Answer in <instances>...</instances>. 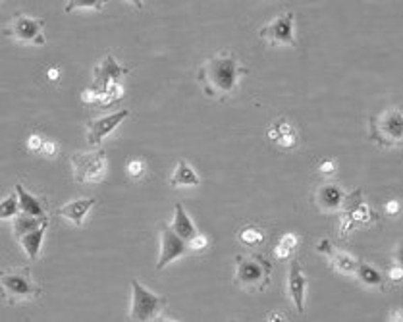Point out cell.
Returning <instances> with one entry per match:
<instances>
[{"label": "cell", "instance_id": "obj_27", "mask_svg": "<svg viewBox=\"0 0 403 322\" xmlns=\"http://www.w3.org/2000/svg\"><path fill=\"white\" fill-rule=\"evenodd\" d=\"M188 251H193V253H205L210 245V240H208L205 234H195L191 240H188Z\"/></svg>", "mask_w": 403, "mask_h": 322}, {"label": "cell", "instance_id": "obj_33", "mask_svg": "<svg viewBox=\"0 0 403 322\" xmlns=\"http://www.w3.org/2000/svg\"><path fill=\"white\" fill-rule=\"evenodd\" d=\"M39 153L45 156V159H54V156H56V153H58V145H56L54 141H45V143H43V147H41Z\"/></svg>", "mask_w": 403, "mask_h": 322}, {"label": "cell", "instance_id": "obj_16", "mask_svg": "<svg viewBox=\"0 0 403 322\" xmlns=\"http://www.w3.org/2000/svg\"><path fill=\"white\" fill-rule=\"evenodd\" d=\"M48 224H50V220L43 222L39 228L26 232V234H21L20 237H16V242L20 243L27 259H31V261H37V259H39L41 247H43V240H45V232L48 230Z\"/></svg>", "mask_w": 403, "mask_h": 322}, {"label": "cell", "instance_id": "obj_28", "mask_svg": "<svg viewBox=\"0 0 403 322\" xmlns=\"http://www.w3.org/2000/svg\"><path fill=\"white\" fill-rule=\"evenodd\" d=\"M126 172H128V176L131 178V180H141L143 176H145V172H147V164L143 161H139V159H134V161L128 162V166H126Z\"/></svg>", "mask_w": 403, "mask_h": 322}, {"label": "cell", "instance_id": "obj_36", "mask_svg": "<svg viewBox=\"0 0 403 322\" xmlns=\"http://www.w3.org/2000/svg\"><path fill=\"white\" fill-rule=\"evenodd\" d=\"M332 249H334V245H332L330 240H321L318 245H316V251H318V253H323L324 257H328V253L332 251Z\"/></svg>", "mask_w": 403, "mask_h": 322}, {"label": "cell", "instance_id": "obj_17", "mask_svg": "<svg viewBox=\"0 0 403 322\" xmlns=\"http://www.w3.org/2000/svg\"><path fill=\"white\" fill-rule=\"evenodd\" d=\"M170 228H172V232H174L176 235H180L183 242H188V240H191V237L197 234L195 222L191 220V216L188 215V210L183 208L182 203H176L174 218H172Z\"/></svg>", "mask_w": 403, "mask_h": 322}, {"label": "cell", "instance_id": "obj_42", "mask_svg": "<svg viewBox=\"0 0 403 322\" xmlns=\"http://www.w3.org/2000/svg\"><path fill=\"white\" fill-rule=\"evenodd\" d=\"M232 322H235V321H232Z\"/></svg>", "mask_w": 403, "mask_h": 322}, {"label": "cell", "instance_id": "obj_6", "mask_svg": "<svg viewBox=\"0 0 403 322\" xmlns=\"http://www.w3.org/2000/svg\"><path fill=\"white\" fill-rule=\"evenodd\" d=\"M72 172L77 183H97L107 174V153L102 149L75 151L72 159Z\"/></svg>", "mask_w": 403, "mask_h": 322}, {"label": "cell", "instance_id": "obj_23", "mask_svg": "<svg viewBox=\"0 0 403 322\" xmlns=\"http://www.w3.org/2000/svg\"><path fill=\"white\" fill-rule=\"evenodd\" d=\"M240 242L243 245H249V247H257L264 242V232L261 228H255V226H245V228L240 232Z\"/></svg>", "mask_w": 403, "mask_h": 322}, {"label": "cell", "instance_id": "obj_29", "mask_svg": "<svg viewBox=\"0 0 403 322\" xmlns=\"http://www.w3.org/2000/svg\"><path fill=\"white\" fill-rule=\"evenodd\" d=\"M104 8V2H68L66 4V12L72 14L74 10H102Z\"/></svg>", "mask_w": 403, "mask_h": 322}, {"label": "cell", "instance_id": "obj_15", "mask_svg": "<svg viewBox=\"0 0 403 322\" xmlns=\"http://www.w3.org/2000/svg\"><path fill=\"white\" fill-rule=\"evenodd\" d=\"M16 197H18V210L20 215L33 216V218H48L47 208L43 205L39 197H35L21 183H16Z\"/></svg>", "mask_w": 403, "mask_h": 322}, {"label": "cell", "instance_id": "obj_39", "mask_svg": "<svg viewBox=\"0 0 403 322\" xmlns=\"http://www.w3.org/2000/svg\"><path fill=\"white\" fill-rule=\"evenodd\" d=\"M267 321H269V322H286V316H284L282 313L274 311V313H270V315L267 316Z\"/></svg>", "mask_w": 403, "mask_h": 322}, {"label": "cell", "instance_id": "obj_12", "mask_svg": "<svg viewBox=\"0 0 403 322\" xmlns=\"http://www.w3.org/2000/svg\"><path fill=\"white\" fill-rule=\"evenodd\" d=\"M129 74V68H124L118 64V60L114 58V54H107L99 66L95 68V81H93V89L97 91H102V89L110 85V83H116L120 81L124 75Z\"/></svg>", "mask_w": 403, "mask_h": 322}, {"label": "cell", "instance_id": "obj_24", "mask_svg": "<svg viewBox=\"0 0 403 322\" xmlns=\"http://www.w3.org/2000/svg\"><path fill=\"white\" fill-rule=\"evenodd\" d=\"M18 215H20V210H18V197H16V193H10L0 201V220H10V218L14 220Z\"/></svg>", "mask_w": 403, "mask_h": 322}, {"label": "cell", "instance_id": "obj_4", "mask_svg": "<svg viewBox=\"0 0 403 322\" xmlns=\"http://www.w3.org/2000/svg\"><path fill=\"white\" fill-rule=\"evenodd\" d=\"M168 305L166 297L153 294L139 280H131V303L128 322H155Z\"/></svg>", "mask_w": 403, "mask_h": 322}, {"label": "cell", "instance_id": "obj_38", "mask_svg": "<svg viewBox=\"0 0 403 322\" xmlns=\"http://www.w3.org/2000/svg\"><path fill=\"white\" fill-rule=\"evenodd\" d=\"M388 322H403V311L399 307L390 311V315H388Z\"/></svg>", "mask_w": 403, "mask_h": 322}, {"label": "cell", "instance_id": "obj_32", "mask_svg": "<svg viewBox=\"0 0 403 322\" xmlns=\"http://www.w3.org/2000/svg\"><path fill=\"white\" fill-rule=\"evenodd\" d=\"M43 143H45V139L37 134L29 135V137H27V149H29L31 153H39L41 147H43Z\"/></svg>", "mask_w": 403, "mask_h": 322}, {"label": "cell", "instance_id": "obj_13", "mask_svg": "<svg viewBox=\"0 0 403 322\" xmlns=\"http://www.w3.org/2000/svg\"><path fill=\"white\" fill-rule=\"evenodd\" d=\"M345 199H348V193L340 186H336V183H323V186H318L315 193L316 207H318V210H323V213H338V210H342L343 205H345Z\"/></svg>", "mask_w": 403, "mask_h": 322}, {"label": "cell", "instance_id": "obj_3", "mask_svg": "<svg viewBox=\"0 0 403 322\" xmlns=\"http://www.w3.org/2000/svg\"><path fill=\"white\" fill-rule=\"evenodd\" d=\"M0 296L8 303L33 301L41 296V288L27 267H14L0 270Z\"/></svg>", "mask_w": 403, "mask_h": 322}, {"label": "cell", "instance_id": "obj_19", "mask_svg": "<svg viewBox=\"0 0 403 322\" xmlns=\"http://www.w3.org/2000/svg\"><path fill=\"white\" fill-rule=\"evenodd\" d=\"M332 264V269L340 272V274H355L357 267H359V259L353 257L348 251H340V249H332L326 257Z\"/></svg>", "mask_w": 403, "mask_h": 322}, {"label": "cell", "instance_id": "obj_31", "mask_svg": "<svg viewBox=\"0 0 403 322\" xmlns=\"http://www.w3.org/2000/svg\"><path fill=\"white\" fill-rule=\"evenodd\" d=\"M81 101L85 102V104H95V102L101 101V91H97V89L89 87L85 89L83 93H81Z\"/></svg>", "mask_w": 403, "mask_h": 322}, {"label": "cell", "instance_id": "obj_21", "mask_svg": "<svg viewBox=\"0 0 403 322\" xmlns=\"http://www.w3.org/2000/svg\"><path fill=\"white\" fill-rule=\"evenodd\" d=\"M297 243H299V235L291 234V232L284 234L282 237H280L278 245L274 247V259H278V261H288V259H291V255L296 253Z\"/></svg>", "mask_w": 403, "mask_h": 322}, {"label": "cell", "instance_id": "obj_22", "mask_svg": "<svg viewBox=\"0 0 403 322\" xmlns=\"http://www.w3.org/2000/svg\"><path fill=\"white\" fill-rule=\"evenodd\" d=\"M47 220L48 218H33V216L18 215L14 218V224H12L14 237H20V235L26 234V232H31V230L39 228L41 224Z\"/></svg>", "mask_w": 403, "mask_h": 322}, {"label": "cell", "instance_id": "obj_40", "mask_svg": "<svg viewBox=\"0 0 403 322\" xmlns=\"http://www.w3.org/2000/svg\"><path fill=\"white\" fill-rule=\"evenodd\" d=\"M47 75H48V80H50V81H56L58 77H60V72H58L56 68H53V70H48Z\"/></svg>", "mask_w": 403, "mask_h": 322}, {"label": "cell", "instance_id": "obj_1", "mask_svg": "<svg viewBox=\"0 0 403 322\" xmlns=\"http://www.w3.org/2000/svg\"><path fill=\"white\" fill-rule=\"evenodd\" d=\"M247 74L249 70L242 66L237 54L232 50H220V53L208 56L199 66L197 83L208 99L224 101L230 95L235 93L240 80Z\"/></svg>", "mask_w": 403, "mask_h": 322}, {"label": "cell", "instance_id": "obj_7", "mask_svg": "<svg viewBox=\"0 0 403 322\" xmlns=\"http://www.w3.org/2000/svg\"><path fill=\"white\" fill-rule=\"evenodd\" d=\"M4 35L21 45H37V47L47 45L45 21L26 16V14H16L10 23L4 27Z\"/></svg>", "mask_w": 403, "mask_h": 322}, {"label": "cell", "instance_id": "obj_11", "mask_svg": "<svg viewBox=\"0 0 403 322\" xmlns=\"http://www.w3.org/2000/svg\"><path fill=\"white\" fill-rule=\"evenodd\" d=\"M307 276L303 272L301 264L297 259L289 261V270H288V296L289 301L294 303V307L299 315L305 313V297H307Z\"/></svg>", "mask_w": 403, "mask_h": 322}, {"label": "cell", "instance_id": "obj_37", "mask_svg": "<svg viewBox=\"0 0 403 322\" xmlns=\"http://www.w3.org/2000/svg\"><path fill=\"white\" fill-rule=\"evenodd\" d=\"M384 210H386V215H390V216L399 215V201L394 199V201L386 203V205H384Z\"/></svg>", "mask_w": 403, "mask_h": 322}, {"label": "cell", "instance_id": "obj_5", "mask_svg": "<svg viewBox=\"0 0 403 322\" xmlns=\"http://www.w3.org/2000/svg\"><path fill=\"white\" fill-rule=\"evenodd\" d=\"M370 139L382 149L399 147L403 141V114L399 108H388L370 118Z\"/></svg>", "mask_w": 403, "mask_h": 322}, {"label": "cell", "instance_id": "obj_41", "mask_svg": "<svg viewBox=\"0 0 403 322\" xmlns=\"http://www.w3.org/2000/svg\"><path fill=\"white\" fill-rule=\"evenodd\" d=\"M155 322H178V321H170V318H164V316H158Z\"/></svg>", "mask_w": 403, "mask_h": 322}, {"label": "cell", "instance_id": "obj_9", "mask_svg": "<svg viewBox=\"0 0 403 322\" xmlns=\"http://www.w3.org/2000/svg\"><path fill=\"white\" fill-rule=\"evenodd\" d=\"M129 116L128 108H122V110H116L112 114H104L101 118H95V120H89L87 126H85V135H87V143L93 149L101 147V143L104 141V137L112 134L122 122L126 120Z\"/></svg>", "mask_w": 403, "mask_h": 322}, {"label": "cell", "instance_id": "obj_34", "mask_svg": "<svg viewBox=\"0 0 403 322\" xmlns=\"http://www.w3.org/2000/svg\"><path fill=\"white\" fill-rule=\"evenodd\" d=\"M403 276V269L399 267V262H396V264H392L390 269H388V278H390L392 282H399Z\"/></svg>", "mask_w": 403, "mask_h": 322}, {"label": "cell", "instance_id": "obj_26", "mask_svg": "<svg viewBox=\"0 0 403 322\" xmlns=\"http://www.w3.org/2000/svg\"><path fill=\"white\" fill-rule=\"evenodd\" d=\"M291 129H294V126H291L288 120H276L269 128V139L272 143H276L282 135H286L288 132H291Z\"/></svg>", "mask_w": 403, "mask_h": 322}, {"label": "cell", "instance_id": "obj_8", "mask_svg": "<svg viewBox=\"0 0 403 322\" xmlns=\"http://www.w3.org/2000/svg\"><path fill=\"white\" fill-rule=\"evenodd\" d=\"M259 39L267 41L270 47L286 45V47H297L296 39V16L294 12H284L276 16L274 20L259 29Z\"/></svg>", "mask_w": 403, "mask_h": 322}, {"label": "cell", "instance_id": "obj_18", "mask_svg": "<svg viewBox=\"0 0 403 322\" xmlns=\"http://www.w3.org/2000/svg\"><path fill=\"white\" fill-rule=\"evenodd\" d=\"M170 186L172 188H199L201 180L188 161H178L174 168V174L170 176Z\"/></svg>", "mask_w": 403, "mask_h": 322}, {"label": "cell", "instance_id": "obj_2", "mask_svg": "<svg viewBox=\"0 0 403 322\" xmlns=\"http://www.w3.org/2000/svg\"><path fill=\"white\" fill-rule=\"evenodd\" d=\"M272 262L264 255H235V284L249 291H262L270 286Z\"/></svg>", "mask_w": 403, "mask_h": 322}, {"label": "cell", "instance_id": "obj_35", "mask_svg": "<svg viewBox=\"0 0 403 322\" xmlns=\"http://www.w3.org/2000/svg\"><path fill=\"white\" fill-rule=\"evenodd\" d=\"M318 170H321V174H334L336 172V162L334 161H324L321 162V166H318Z\"/></svg>", "mask_w": 403, "mask_h": 322}, {"label": "cell", "instance_id": "obj_10", "mask_svg": "<svg viewBox=\"0 0 403 322\" xmlns=\"http://www.w3.org/2000/svg\"><path fill=\"white\" fill-rule=\"evenodd\" d=\"M158 228H161V255L156 262V270H164L170 262L188 253V243L172 232L170 224H161Z\"/></svg>", "mask_w": 403, "mask_h": 322}, {"label": "cell", "instance_id": "obj_30", "mask_svg": "<svg viewBox=\"0 0 403 322\" xmlns=\"http://www.w3.org/2000/svg\"><path fill=\"white\" fill-rule=\"evenodd\" d=\"M276 145L282 149H294L297 145V132L296 129H291V132H288L286 135H282L278 141H276Z\"/></svg>", "mask_w": 403, "mask_h": 322}, {"label": "cell", "instance_id": "obj_14", "mask_svg": "<svg viewBox=\"0 0 403 322\" xmlns=\"http://www.w3.org/2000/svg\"><path fill=\"white\" fill-rule=\"evenodd\" d=\"M97 205V199H91V197H85V199H74V201L66 203L58 208V215L64 218V220L72 222L74 226L81 228L83 222L87 218L89 210Z\"/></svg>", "mask_w": 403, "mask_h": 322}, {"label": "cell", "instance_id": "obj_25", "mask_svg": "<svg viewBox=\"0 0 403 322\" xmlns=\"http://www.w3.org/2000/svg\"><path fill=\"white\" fill-rule=\"evenodd\" d=\"M124 95H126V91L122 87L120 81L110 83V85H107V87L101 91V101H99V104H112V102L120 101Z\"/></svg>", "mask_w": 403, "mask_h": 322}, {"label": "cell", "instance_id": "obj_20", "mask_svg": "<svg viewBox=\"0 0 403 322\" xmlns=\"http://www.w3.org/2000/svg\"><path fill=\"white\" fill-rule=\"evenodd\" d=\"M357 278L365 284V286H369V288H380L384 289V276L380 274V270L375 269L372 264L365 261H359V267L355 270Z\"/></svg>", "mask_w": 403, "mask_h": 322}]
</instances>
